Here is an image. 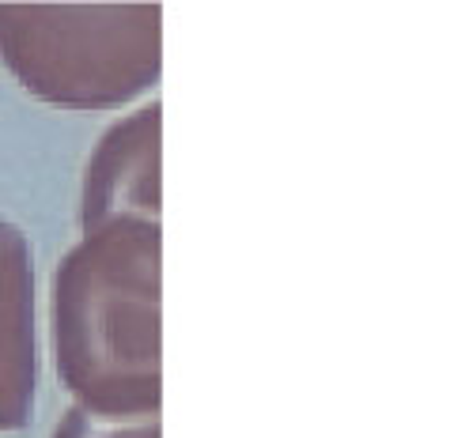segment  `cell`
I'll return each mask as SVG.
<instances>
[{
    "label": "cell",
    "mask_w": 454,
    "mask_h": 438,
    "mask_svg": "<svg viewBox=\"0 0 454 438\" xmlns=\"http://www.w3.org/2000/svg\"><path fill=\"white\" fill-rule=\"evenodd\" d=\"M160 223L110 219L53 268V371L98 419H160Z\"/></svg>",
    "instance_id": "cell-1"
},
{
    "label": "cell",
    "mask_w": 454,
    "mask_h": 438,
    "mask_svg": "<svg viewBox=\"0 0 454 438\" xmlns=\"http://www.w3.org/2000/svg\"><path fill=\"white\" fill-rule=\"evenodd\" d=\"M38 295L27 234L0 216V431H23L38 397Z\"/></svg>",
    "instance_id": "cell-4"
},
{
    "label": "cell",
    "mask_w": 454,
    "mask_h": 438,
    "mask_svg": "<svg viewBox=\"0 0 454 438\" xmlns=\"http://www.w3.org/2000/svg\"><path fill=\"white\" fill-rule=\"evenodd\" d=\"M0 65L57 110H118L163 73L160 4H0Z\"/></svg>",
    "instance_id": "cell-2"
},
{
    "label": "cell",
    "mask_w": 454,
    "mask_h": 438,
    "mask_svg": "<svg viewBox=\"0 0 454 438\" xmlns=\"http://www.w3.org/2000/svg\"><path fill=\"white\" fill-rule=\"evenodd\" d=\"M50 438H163L160 419H137V423H114L98 419L83 408H65V416L57 419Z\"/></svg>",
    "instance_id": "cell-5"
},
{
    "label": "cell",
    "mask_w": 454,
    "mask_h": 438,
    "mask_svg": "<svg viewBox=\"0 0 454 438\" xmlns=\"http://www.w3.org/2000/svg\"><path fill=\"white\" fill-rule=\"evenodd\" d=\"M110 219L160 223V103H145L98 136L80 189V234Z\"/></svg>",
    "instance_id": "cell-3"
}]
</instances>
